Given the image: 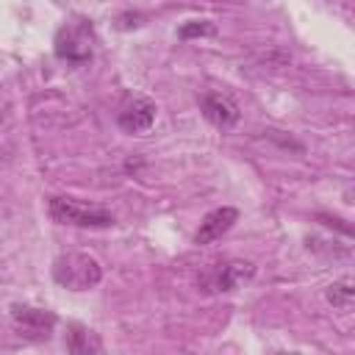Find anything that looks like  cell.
I'll return each mask as SVG.
<instances>
[{
	"label": "cell",
	"instance_id": "obj_1",
	"mask_svg": "<svg viewBox=\"0 0 355 355\" xmlns=\"http://www.w3.org/2000/svg\"><path fill=\"white\" fill-rule=\"evenodd\" d=\"M53 277L69 291H89L103 280V266L89 252H67L53 263Z\"/></svg>",
	"mask_w": 355,
	"mask_h": 355
},
{
	"label": "cell",
	"instance_id": "obj_2",
	"mask_svg": "<svg viewBox=\"0 0 355 355\" xmlns=\"http://www.w3.org/2000/svg\"><path fill=\"white\" fill-rule=\"evenodd\" d=\"M50 216L61 225H75V227H111L114 225L111 211L80 202L75 197H50Z\"/></svg>",
	"mask_w": 355,
	"mask_h": 355
},
{
	"label": "cell",
	"instance_id": "obj_3",
	"mask_svg": "<svg viewBox=\"0 0 355 355\" xmlns=\"http://www.w3.org/2000/svg\"><path fill=\"white\" fill-rule=\"evenodd\" d=\"M55 55L67 64H86L92 58V25L86 19L69 22L55 36Z\"/></svg>",
	"mask_w": 355,
	"mask_h": 355
},
{
	"label": "cell",
	"instance_id": "obj_4",
	"mask_svg": "<svg viewBox=\"0 0 355 355\" xmlns=\"http://www.w3.org/2000/svg\"><path fill=\"white\" fill-rule=\"evenodd\" d=\"M252 275H255V266L250 261H222L202 272L200 286L205 291H233L241 283L252 280Z\"/></svg>",
	"mask_w": 355,
	"mask_h": 355
},
{
	"label": "cell",
	"instance_id": "obj_5",
	"mask_svg": "<svg viewBox=\"0 0 355 355\" xmlns=\"http://www.w3.org/2000/svg\"><path fill=\"white\" fill-rule=\"evenodd\" d=\"M11 319L19 330V336L31 338V341H44L50 338L53 327H55V316L44 308H31V305H14L11 308Z\"/></svg>",
	"mask_w": 355,
	"mask_h": 355
},
{
	"label": "cell",
	"instance_id": "obj_6",
	"mask_svg": "<svg viewBox=\"0 0 355 355\" xmlns=\"http://www.w3.org/2000/svg\"><path fill=\"white\" fill-rule=\"evenodd\" d=\"M153 122H155V103L147 97L128 100L116 114V125L125 133H144L153 128Z\"/></svg>",
	"mask_w": 355,
	"mask_h": 355
},
{
	"label": "cell",
	"instance_id": "obj_7",
	"mask_svg": "<svg viewBox=\"0 0 355 355\" xmlns=\"http://www.w3.org/2000/svg\"><path fill=\"white\" fill-rule=\"evenodd\" d=\"M200 105H202L205 119L214 128H219V130H230L239 122V105H236V100L227 97V94H222V92H208L200 100Z\"/></svg>",
	"mask_w": 355,
	"mask_h": 355
},
{
	"label": "cell",
	"instance_id": "obj_8",
	"mask_svg": "<svg viewBox=\"0 0 355 355\" xmlns=\"http://www.w3.org/2000/svg\"><path fill=\"white\" fill-rule=\"evenodd\" d=\"M239 219V211L230 208V205H222V208H214L205 214V219L200 222L197 233H194V244H211L216 239H222Z\"/></svg>",
	"mask_w": 355,
	"mask_h": 355
},
{
	"label": "cell",
	"instance_id": "obj_9",
	"mask_svg": "<svg viewBox=\"0 0 355 355\" xmlns=\"http://www.w3.org/2000/svg\"><path fill=\"white\" fill-rule=\"evenodd\" d=\"M67 349H69V355H97L100 352V338H97L94 330L75 322V324L67 327Z\"/></svg>",
	"mask_w": 355,
	"mask_h": 355
},
{
	"label": "cell",
	"instance_id": "obj_10",
	"mask_svg": "<svg viewBox=\"0 0 355 355\" xmlns=\"http://www.w3.org/2000/svg\"><path fill=\"white\" fill-rule=\"evenodd\" d=\"M327 302L338 311H352V302H355V286H352V277H341L336 280L330 288H327Z\"/></svg>",
	"mask_w": 355,
	"mask_h": 355
},
{
	"label": "cell",
	"instance_id": "obj_11",
	"mask_svg": "<svg viewBox=\"0 0 355 355\" xmlns=\"http://www.w3.org/2000/svg\"><path fill=\"white\" fill-rule=\"evenodd\" d=\"M214 33V25L211 22H189L180 28V36L183 39H191V36H211Z\"/></svg>",
	"mask_w": 355,
	"mask_h": 355
},
{
	"label": "cell",
	"instance_id": "obj_12",
	"mask_svg": "<svg viewBox=\"0 0 355 355\" xmlns=\"http://www.w3.org/2000/svg\"><path fill=\"white\" fill-rule=\"evenodd\" d=\"M288 355H297V352H288Z\"/></svg>",
	"mask_w": 355,
	"mask_h": 355
}]
</instances>
